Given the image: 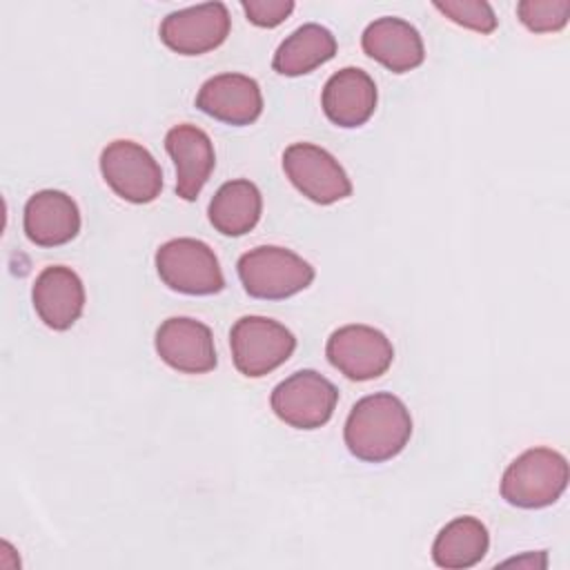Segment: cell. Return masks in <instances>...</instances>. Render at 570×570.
I'll use <instances>...</instances> for the list:
<instances>
[{"label": "cell", "mask_w": 570, "mask_h": 570, "mask_svg": "<svg viewBox=\"0 0 570 570\" xmlns=\"http://www.w3.org/2000/svg\"><path fill=\"white\" fill-rule=\"evenodd\" d=\"M410 436V410L392 392H374L358 399L343 428L347 450L365 463L394 459L407 445Z\"/></svg>", "instance_id": "6da1fadb"}, {"label": "cell", "mask_w": 570, "mask_h": 570, "mask_svg": "<svg viewBox=\"0 0 570 570\" xmlns=\"http://www.w3.org/2000/svg\"><path fill=\"white\" fill-rule=\"evenodd\" d=\"M568 485V461L552 448L521 452L501 476V497L517 508L552 505Z\"/></svg>", "instance_id": "7a4b0ae2"}, {"label": "cell", "mask_w": 570, "mask_h": 570, "mask_svg": "<svg viewBox=\"0 0 570 570\" xmlns=\"http://www.w3.org/2000/svg\"><path fill=\"white\" fill-rule=\"evenodd\" d=\"M236 272L243 289L263 301L289 298L314 281V267L303 256L278 245H258L245 252L236 263Z\"/></svg>", "instance_id": "3957f363"}, {"label": "cell", "mask_w": 570, "mask_h": 570, "mask_svg": "<svg viewBox=\"0 0 570 570\" xmlns=\"http://www.w3.org/2000/svg\"><path fill=\"white\" fill-rule=\"evenodd\" d=\"M160 281L180 294L209 296L225 287V276L214 249L198 238H171L154 256Z\"/></svg>", "instance_id": "277c9868"}, {"label": "cell", "mask_w": 570, "mask_h": 570, "mask_svg": "<svg viewBox=\"0 0 570 570\" xmlns=\"http://www.w3.org/2000/svg\"><path fill=\"white\" fill-rule=\"evenodd\" d=\"M232 361L247 379H261L281 367L296 350L294 334L267 316H243L229 332Z\"/></svg>", "instance_id": "5b68a950"}, {"label": "cell", "mask_w": 570, "mask_h": 570, "mask_svg": "<svg viewBox=\"0 0 570 570\" xmlns=\"http://www.w3.org/2000/svg\"><path fill=\"white\" fill-rule=\"evenodd\" d=\"M338 403L336 385L316 370H298L281 381L269 396L274 414L296 428L316 430L325 425Z\"/></svg>", "instance_id": "8992f818"}, {"label": "cell", "mask_w": 570, "mask_h": 570, "mask_svg": "<svg viewBox=\"0 0 570 570\" xmlns=\"http://www.w3.org/2000/svg\"><path fill=\"white\" fill-rule=\"evenodd\" d=\"M105 183L127 203L145 205L160 196L163 169L158 160L134 140H114L100 154Z\"/></svg>", "instance_id": "52a82bcc"}, {"label": "cell", "mask_w": 570, "mask_h": 570, "mask_svg": "<svg viewBox=\"0 0 570 570\" xmlns=\"http://www.w3.org/2000/svg\"><path fill=\"white\" fill-rule=\"evenodd\" d=\"M325 356L350 381H372L390 370L394 347L381 330L352 323L330 334Z\"/></svg>", "instance_id": "ba28073f"}, {"label": "cell", "mask_w": 570, "mask_h": 570, "mask_svg": "<svg viewBox=\"0 0 570 570\" xmlns=\"http://www.w3.org/2000/svg\"><path fill=\"white\" fill-rule=\"evenodd\" d=\"M283 169L292 185L312 203L332 205L352 194V183L341 163L318 145H289L283 151Z\"/></svg>", "instance_id": "9c48e42d"}, {"label": "cell", "mask_w": 570, "mask_h": 570, "mask_svg": "<svg viewBox=\"0 0 570 570\" xmlns=\"http://www.w3.org/2000/svg\"><path fill=\"white\" fill-rule=\"evenodd\" d=\"M232 29L223 2H205L169 13L160 22V40L180 56H200L225 42Z\"/></svg>", "instance_id": "30bf717a"}, {"label": "cell", "mask_w": 570, "mask_h": 570, "mask_svg": "<svg viewBox=\"0 0 570 570\" xmlns=\"http://www.w3.org/2000/svg\"><path fill=\"white\" fill-rule=\"evenodd\" d=\"M163 363L183 374H205L218 363L212 330L189 316H171L160 323L154 338Z\"/></svg>", "instance_id": "8fae6325"}, {"label": "cell", "mask_w": 570, "mask_h": 570, "mask_svg": "<svg viewBox=\"0 0 570 570\" xmlns=\"http://www.w3.org/2000/svg\"><path fill=\"white\" fill-rule=\"evenodd\" d=\"M196 107L214 120L245 127L263 114V94L258 82L245 73H218L200 85Z\"/></svg>", "instance_id": "7c38bea8"}, {"label": "cell", "mask_w": 570, "mask_h": 570, "mask_svg": "<svg viewBox=\"0 0 570 570\" xmlns=\"http://www.w3.org/2000/svg\"><path fill=\"white\" fill-rule=\"evenodd\" d=\"M31 303L47 327L65 332L85 309V285L71 267L49 265L33 281Z\"/></svg>", "instance_id": "4fadbf2b"}, {"label": "cell", "mask_w": 570, "mask_h": 570, "mask_svg": "<svg viewBox=\"0 0 570 570\" xmlns=\"http://www.w3.org/2000/svg\"><path fill=\"white\" fill-rule=\"evenodd\" d=\"M165 149L176 167V194L183 200H196L216 167L209 136L200 127L183 122L165 134Z\"/></svg>", "instance_id": "5bb4252c"}, {"label": "cell", "mask_w": 570, "mask_h": 570, "mask_svg": "<svg viewBox=\"0 0 570 570\" xmlns=\"http://www.w3.org/2000/svg\"><path fill=\"white\" fill-rule=\"evenodd\" d=\"M27 238L38 247H58L73 240L80 232L76 200L60 189H40L29 196L22 214Z\"/></svg>", "instance_id": "9a60e30c"}, {"label": "cell", "mask_w": 570, "mask_h": 570, "mask_svg": "<svg viewBox=\"0 0 570 570\" xmlns=\"http://www.w3.org/2000/svg\"><path fill=\"white\" fill-rule=\"evenodd\" d=\"M361 47L392 73L412 71L425 60L423 38L416 27L394 16H383L370 22L361 36Z\"/></svg>", "instance_id": "2e32d148"}, {"label": "cell", "mask_w": 570, "mask_h": 570, "mask_svg": "<svg viewBox=\"0 0 570 570\" xmlns=\"http://www.w3.org/2000/svg\"><path fill=\"white\" fill-rule=\"evenodd\" d=\"M376 85L358 67H345L332 73L321 94V107L325 116L343 129L365 125L376 109Z\"/></svg>", "instance_id": "e0dca14e"}, {"label": "cell", "mask_w": 570, "mask_h": 570, "mask_svg": "<svg viewBox=\"0 0 570 570\" xmlns=\"http://www.w3.org/2000/svg\"><path fill=\"white\" fill-rule=\"evenodd\" d=\"M263 212V196L247 178L223 183L209 200L207 216L223 236H243L252 232Z\"/></svg>", "instance_id": "ac0fdd59"}, {"label": "cell", "mask_w": 570, "mask_h": 570, "mask_svg": "<svg viewBox=\"0 0 570 570\" xmlns=\"http://www.w3.org/2000/svg\"><path fill=\"white\" fill-rule=\"evenodd\" d=\"M336 53V38L330 29L307 22L294 29L276 49L272 58L274 71L287 78L305 76L332 60Z\"/></svg>", "instance_id": "d6986e66"}, {"label": "cell", "mask_w": 570, "mask_h": 570, "mask_svg": "<svg viewBox=\"0 0 570 570\" xmlns=\"http://www.w3.org/2000/svg\"><path fill=\"white\" fill-rule=\"evenodd\" d=\"M488 546V528L476 517H456L439 530L432 543V559L445 570L472 568L485 557Z\"/></svg>", "instance_id": "ffe728a7"}, {"label": "cell", "mask_w": 570, "mask_h": 570, "mask_svg": "<svg viewBox=\"0 0 570 570\" xmlns=\"http://www.w3.org/2000/svg\"><path fill=\"white\" fill-rule=\"evenodd\" d=\"M517 16L532 33L559 31L568 24L570 0H521L517 4Z\"/></svg>", "instance_id": "44dd1931"}, {"label": "cell", "mask_w": 570, "mask_h": 570, "mask_svg": "<svg viewBox=\"0 0 570 570\" xmlns=\"http://www.w3.org/2000/svg\"><path fill=\"white\" fill-rule=\"evenodd\" d=\"M434 9L452 22L479 33H492L499 24L492 7L485 0H445L434 2Z\"/></svg>", "instance_id": "7402d4cb"}, {"label": "cell", "mask_w": 570, "mask_h": 570, "mask_svg": "<svg viewBox=\"0 0 570 570\" xmlns=\"http://www.w3.org/2000/svg\"><path fill=\"white\" fill-rule=\"evenodd\" d=\"M247 20L263 29H274L289 18L294 11L292 0H243L240 2Z\"/></svg>", "instance_id": "603a6c76"}]
</instances>
